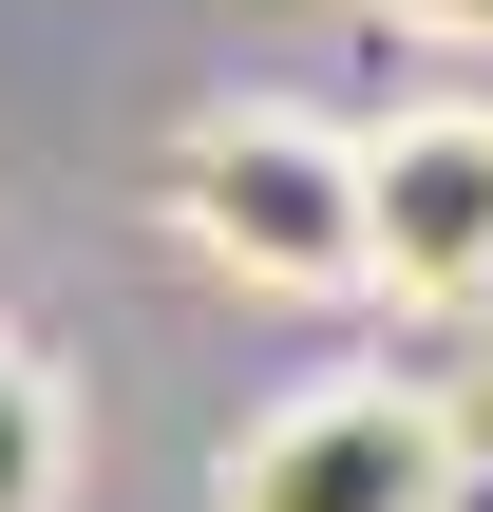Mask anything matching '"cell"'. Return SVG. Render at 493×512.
<instances>
[{"label":"cell","instance_id":"obj_1","mask_svg":"<svg viewBox=\"0 0 493 512\" xmlns=\"http://www.w3.org/2000/svg\"><path fill=\"white\" fill-rule=\"evenodd\" d=\"M171 228H190L228 285H266V304L380 285V171H361V133H323V114H285V95H228V114L171 133Z\"/></svg>","mask_w":493,"mask_h":512},{"label":"cell","instance_id":"obj_2","mask_svg":"<svg viewBox=\"0 0 493 512\" xmlns=\"http://www.w3.org/2000/svg\"><path fill=\"white\" fill-rule=\"evenodd\" d=\"M228 512H456V399L418 380H304L228 437Z\"/></svg>","mask_w":493,"mask_h":512},{"label":"cell","instance_id":"obj_3","mask_svg":"<svg viewBox=\"0 0 493 512\" xmlns=\"http://www.w3.org/2000/svg\"><path fill=\"white\" fill-rule=\"evenodd\" d=\"M361 171H380V285L399 304H493V95L380 114Z\"/></svg>","mask_w":493,"mask_h":512},{"label":"cell","instance_id":"obj_4","mask_svg":"<svg viewBox=\"0 0 493 512\" xmlns=\"http://www.w3.org/2000/svg\"><path fill=\"white\" fill-rule=\"evenodd\" d=\"M0 512H76V399L19 342H0Z\"/></svg>","mask_w":493,"mask_h":512},{"label":"cell","instance_id":"obj_5","mask_svg":"<svg viewBox=\"0 0 493 512\" xmlns=\"http://www.w3.org/2000/svg\"><path fill=\"white\" fill-rule=\"evenodd\" d=\"M399 19H418L437 57H493V0H399Z\"/></svg>","mask_w":493,"mask_h":512}]
</instances>
